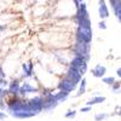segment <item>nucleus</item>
<instances>
[{
  "instance_id": "obj_1",
  "label": "nucleus",
  "mask_w": 121,
  "mask_h": 121,
  "mask_svg": "<svg viewBox=\"0 0 121 121\" xmlns=\"http://www.w3.org/2000/svg\"><path fill=\"white\" fill-rule=\"evenodd\" d=\"M74 87H75V82L70 79L65 80V81H62V84H60V88H62L63 91H67V92L72 91Z\"/></svg>"
},
{
  "instance_id": "obj_2",
  "label": "nucleus",
  "mask_w": 121,
  "mask_h": 121,
  "mask_svg": "<svg viewBox=\"0 0 121 121\" xmlns=\"http://www.w3.org/2000/svg\"><path fill=\"white\" fill-rule=\"evenodd\" d=\"M99 16L102 18H107L109 16V11L107 9V5L104 3V0H99Z\"/></svg>"
},
{
  "instance_id": "obj_3",
  "label": "nucleus",
  "mask_w": 121,
  "mask_h": 121,
  "mask_svg": "<svg viewBox=\"0 0 121 121\" xmlns=\"http://www.w3.org/2000/svg\"><path fill=\"white\" fill-rule=\"evenodd\" d=\"M92 73H93L95 76H102V75H104V73H105V68L102 67V65H97V67L92 70Z\"/></svg>"
},
{
  "instance_id": "obj_4",
  "label": "nucleus",
  "mask_w": 121,
  "mask_h": 121,
  "mask_svg": "<svg viewBox=\"0 0 121 121\" xmlns=\"http://www.w3.org/2000/svg\"><path fill=\"white\" fill-rule=\"evenodd\" d=\"M35 91V88L33 87V86H30L29 84H24L23 86H22V88H21V93L22 95H24V93H29V92H34Z\"/></svg>"
},
{
  "instance_id": "obj_5",
  "label": "nucleus",
  "mask_w": 121,
  "mask_h": 121,
  "mask_svg": "<svg viewBox=\"0 0 121 121\" xmlns=\"http://www.w3.org/2000/svg\"><path fill=\"white\" fill-rule=\"evenodd\" d=\"M32 68H33V64H32V63L23 64V69H24V72L27 73V75H30V74H32Z\"/></svg>"
},
{
  "instance_id": "obj_6",
  "label": "nucleus",
  "mask_w": 121,
  "mask_h": 121,
  "mask_svg": "<svg viewBox=\"0 0 121 121\" xmlns=\"http://www.w3.org/2000/svg\"><path fill=\"white\" fill-rule=\"evenodd\" d=\"M103 100H105L104 97H98V98H93V99H91L88 104H96V103H100V102H103Z\"/></svg>"
},
{
  "instance_id": "obj_7",
  "label": "nucleus",
  "mask_w": 121,
  "mask_h": 121,
  "mask_svg": "<svg viewBox=\"0 0 121 121\" xmlns=\"http://www.w3.org/2000/svg\"><path fill=\"white\" fill-rule=\"evenodd\" d=\"M10 91H11V92H17L18 91V82L17 81H13L11 85H10Z\"/></svg>"
},
{
  "instance_id": "obj_8",
  "label": "nucleus",
  "mask_w": 121,
  "mask_h": 121,
  "mask_svg": "<svg viewBox=\"0 0 121 121\" xmlns=\"http://www.w3.org/2000/svg\"><path fill=\"white\" fill-rule=\"evenodd\" d=\"M103 81L107 82V84H109V85H113V84H114V79H113V78H107V79L103 80Z\"/></svg>"
},
{
  "instance_id": "obj_9",
  "label": "nucleus",
  "mask_w": 121,
  "mask_h": 121,
  "mask_svg": "<svg viewBox=\"0 0 121 121\" xmlns=\"http://www.w3.org/2000/svg\"><path fill=\"white\" fill-rule=\"evenodd\" d=\"M104 117H107V115H105V114H102V115H97V116H96V120H100V119H104Z\"/></svg>"
},
{
  "instance_id": "obj_10",
  "label": "nucleus",
  "mask_w": 121,
  "mask_h": 121,
  "mask_svg": "<svg viewBox=\"0 0 121 121\" xmlns=\"http://www.w3.org/2000/svg\"><path fill=\"white\" fill-rule=\"evenodd\" d=\"M99 28L105 29V28H107V27H105V23H104V22H100V23H99Z\"/></svg>"
},
{
  "instance_id": "obj_11",
  "label": "nucleus",
  "mask_w": 121,
  "mask_h": 121,
  "mask_svg": "<svg viewBox=\"0 0 121 121\" xmlns=\"http://www.w3.org/2000/svg\"><path fill=\"white\" fill-rule=\"evenodd\" d=\"M74 115H75V112L69 113V114H65V116H67V117H72V116H74Z\"/></svg>"
},
{
  "instance_id": "obj_12",
  "label": "nucleus",
  "mask_w": 121,
  "mask_h": 121,
  "mask_svg": "<svg viewBox=\"0 0 121 121\" xmlns=\"http://www.w3.org/2000/svg\"><path fill=\"white\" fill-rule=\"evenodd\" d=\"M117 1H119V0H110V3H112L113 6H115V5L117 4Z\"/></svg>"
},
{
  "instance_id": "obj_13",
  "label": "nucleus",
  "mask_w": 121,
  "mask_h": 121,
  "mask_svg": "<svg viewBox=\"0 0 121 121\" xmlns=\"http://www.w3.org/2000/svg\"><path fill=\"white\" fill-rule=\"evenodd\" d=\"M116 114L121 115V108H120V107H117V108H116Z\"/></svg>"
},
{
  "instance_id": "obj_14",
  "label": "nucleus",
  "mask_w": 121,
  "mask_h": 121,
  "mask_svg": "<svg viewBox=\"0 0 121 121\" xmlns=\"http://www.w3.org/2000/svg\"><path fill=\"white\" fill-rule=\"evenodd\" d=\"M6 117V115L5 114H3V113H0V119H5Z\"/></svg>"
},
{
  "instance_id": "obj_15",
  "label": "nucleus",
  "mask_w": 121,
  "mask_h": 121,
  "mask_svg": "<svg viewBox=\"0 0 121 121\" xmlns=\"http://www.w3.org/2000/svg\"><path fill=\"white\" fill-rule=\"evenodd\" d=\"M117 75H119V76H120V78H121V68H120V69H119V70H117Z\"/></svg>"
},
{
  "instance_id": "obj_16",
  "label": "nucleus",
  "mask_w": 121,
  "mask_h": 121,
  "mask_svg": "<svg viewBox=\"0 0 121 121\" xmlns=\"http://www.w3.org/2000/svg\"><path fill=\"white\" fill-rule=\"evenodd\" d=\"M4 29V27H0V30H3Z\"/></svg>"
}]
</instances>
